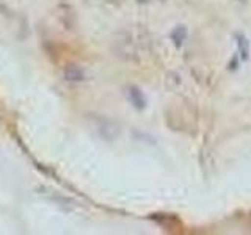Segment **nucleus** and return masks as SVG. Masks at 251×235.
I'll return each instance as SVG.
<instances>
[{"label": "nucleus", "mask_w": 251, "mask_h": 235, "mask_svg": "<svg viewBox=\"0 0 251 235\" xmlns=\"http://www.w3.org/2000/svg\"><path fill=\"white\" fill-rule=\"evenodd\" d=\"M187 35H188L187 27L185 25H177L175 30L171 31V41L175 43L176 47H180L187 39Z\"/></svg>", "instance_id": "4"}, {"label": "nucleus", "mask_w": 251, "mask_h": 235, "mask_svg": "<svg viewBox=\"0 0 251 235\" xmlns=\"http://www.w3.org/2000/svg\"><path fill=\"white\" fill-rule=\"evenodd\" d=\"M235 39H237V49H239V55L243 61H247L250 58V41L248 38L243 33H237L235 35Z\"/></svg>", "instance_id": "3"}, {"label": "nucleus", "mask_w": 251, "mask_h": 235, "mask_svg": "<svg viewBox=\"0 0 251 235\" xmlns=\"http://www.w3.org/2000/svg\"><path fill=\"white\" fill-rule=\"evenodd\" d=\"M127 99L137 110H143L146 105V99L143 96V93H141L137 86H129L127 88Z\"/></svg>", "instance_id": "1"}, {"label": "nucleus", "mask_w": 251, "mask_h": 235, "mask_svg": "<svg viewBox=\"0 0 251 235\" xmlns=\"http://www.w3.org/2000/svg\"><path fill=\"white\" fill-rule=\"evenodd\" d=\"M65 78L68 82H83L86 75H85V70L82 68H78V66H74V65H71L65 69Z\"/></svg>", "instance_id": "2"}]
</instances>
